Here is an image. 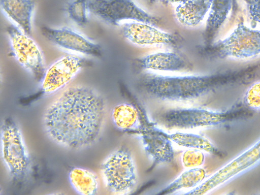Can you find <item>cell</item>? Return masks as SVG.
<instances>
[{"instance_id":"6da1fadb","label":"cell","mask_w":260,"mask_h":195,"mask_svg":"<svg viewBox=\"0 0 260 195\" xmlns=\"http://www.w3.org/2000/svg\"><path fill=\"white\" fill-rule=\"evenodd\" d=\"M106 113V102L98 90L84 85L70 86L46 107L43 128L56 145L70 150H83L100 139Z\"/></svg>"},{"instance_id":"7a4b0ae2","label":"cell","mask_w":260,"mask_h":195,"mask_svg":"<svg viewBox=\"0 0 260 195\" xmlns=\"http://www.w3.org/2000/svg\"><path fill=\"white\" fill-rule=\"evenodd\" d=\"M234 76L232 74L171 76L148 71L140 75L138 84L153 99L188 106L230 82Z\"/></svg>"},{"instance_id":"3957f363","label":"cell","mask_w":260,"mask_h":195,"mask_svg":"<svg viewBox=\"0 0 260 195\" xmlns=\"http://www.w3.org/2000/svg\"><path fill=\"white\" fill-rule=\"evenodd\" d=\"M243 114L246 113L238 110L221 112L195 106H178L162 111L156 123L168 130L183 131L218 126Z\"/></svg>"},{"instance_id":"277c9868","label":"cell","mask_w":260,"mask_h":195,"mask_svg":"<svg viewBox=\"0 0 260 195\" xmlns=\"http://www.w3.org/2000/svg\"><path fill=\"white\" fill-rule=\"evenodd\" d=\"M100 170L104 185L111 193L129 194L137 186L136 163L126 147H119L109 154L102 161Z\"/></svg>"},{"instance_id":"5b68a950","label":"cell","mask_w":260,"mask_h":195,"mask_svg":"<svg viewBox=\"0 0 260 195\" xmlns=\"http://www.w3.org/2000/svg\"><path fill=\"white\" fill-rule=\"evenodd\" d=\"M1 153L9 174L20 179L26 176L31 167V157L22 133L12 118L3 120L1 125Z\"/></svg>"},{"instance_id":"8992f818","label":"cell","mask_w":260,"mask_h":195,"mask_svg":"<svg viewBox=\"0 0 260 195\" xmlns=\"http://www.w3.org/2000/svg\"><path fill=\"white\" fill-rule=\"evenodd\" d=\"M212 57L246 59L260 54V30L250 28L239 22L226 38L219 40L206 50Z\"/></svg>"},{"instance_id":"52a82bcc","label":"cell","mask_w":260,"mask_h":195,"mask_svg":"<svg viewBox=\"0 0 260 195\" xmlns=\"http://www.w3.org/2000/svg\"><path fill=\"white\" fill-rule=\"evenodd\" d=\"M89 8L91 15L112 26H120L126 21H136L156 26L160 21L133 0H90Z\"/></svg>"},{"instance_id":"ba28073f","label":"cell","mask_w":260,"mask_h":195,"mask_svg":"<svg viewBox=\"0 0 260 195\" xmlns=\"http://www.w3.org/2000/svg\"><path fill=\"white\" fill-rule=\"evenodd\" d=\"M12 56L35 80L40 81L47 68L43 52L30 37L13 25L6 28Z\"/></svg>"},{"instance_id":"9c48e42d","label":"cell","mask_w":260,"mask_h":195,"mask_svg":"<svg viewBox=\"0 0 260 195\" xmlns=\"http://www.w3.org/2000/svg\"><path fill=\"white\" fill-rule=\"evenodd\" d=\"M89 64L85 56L71 53L62 55L47 67L40 81L39 94L48 96L62 91Z\"/></svg>"},{"instance_id":"30bf717a","label":"cell","mask_w":260,"mask_h":195,"mask_svg":"<svg viewBox=\"0 0 260 195\" xmlns=\"http://www.w3.org/2000/svg\"><path fill=\"white\" fill-rule=\"evenodd\" d=\"M260 162V139L242 153L184 194H205Z\"/></svg>"},{"instance_id":"8fae6325","label":"cell","mask_w":260,"mask_h":195,"mask_svg":"<svg viewBox=\"0 0 260 195\" xmlns=\"http://www.w3.org/2000/svg\"><path fill=\"white\" fill-rule=\"evenodd\" d=\"M41 31L50 43L69 53L95 58L103 55V48L100 44L71 27L45 25L41 27Z\"/></svg>"},{"instance_id":"7c38bea8","label":"cell","mask_w":260,"mask_h":195,"mask_svg":"<svg viewBox=\"0 0 260 195\" xmlns=\"http://www.w3.org/2000/svg\"><path fill=\"white\" fill-rule=\"evenodd\" d=\"M142 127L137 135L146 154L156 165L171 163L174 158V150L168 133L151 121L142 110Z\"/></svg>"},{"instance_id":"4fadbf2b","label":"cell","mask_w":260,"mask_h":195,"mask_svg":"<svg viewBox=\"0 0 260 195\" xmlns=\"http://www.w3.org/2000/svg\"><path fill=\"white\" fill-rule=\"evenodd\" d=\"M120 26L122 36L135 45L175 47L180 42L178 36L160 30L149 23L129 21L123 23Z\"/></svg>"},{"instance_id":"5bb4252c","label":"cell","mask_w":260,"mask_h":195,"mask_svg":"<svg viewBox=\"0 0 260 195\" xmlns=\"http://www.w3.org/2000/svg\"><path fill=\"white\" fill-rule=\"evenodd\" d=\"M36 0H0L1 10L12 25L31 35Z\"/></svg>"},{"instance_id":"9a60e30c","label":"cell","mask_w":260,"mask_h":195,"mask_svg":"<svg viewBox=\"0 0 260 195\" xmlns=\"http://www.w3.org/2000/svg\"><path fill=\"white\" fill-rule=\"evenodd\" d=\"M138 66L153 71L177 72L185 70L188 61L181 55L173 52H158L145 56L137 60Z\"/></svg>"},{"instance_id":"2e32d148","label":"cell","mask_w":260,"mask_h":195,"mask_svg":"<svg viewBox=\"0 0 260 195\" xmlns=\"http://www.w3.org/2000/svg\"><path fill=\"white\" fill-rule=\"evenodd\" d=\"M111 118L114 126L123 133L137 135L142 127V110L131 103L116 105L111 110Z\"/></svg>"},{"instance_id":"e0dca14e","label":"cell","mask_w":260,"mask_h":195,"mask_svg":"<svg viewBox=\"0 0 260 195\" xmlns=\"http://www.w3.org/2000/svg\"><path fill=\"white\" fill-rule=\"evenodd\" d=\"M212 0H189L179 4L175 9L177 20L182 25L193 27L204 19L210 11Z\"/></svg>"},{"instance_id":"ac0fdd59","label":"cell","mask_w":260,"mask_h":195,"mask_svg":"<svg viewBox=\"0 0 260 195\" xmlns=\"http://www.w3.org/2000/svg\"><path fill=\"white\" fill-rule=\"evenodd\" d=\"M68 178L70 185L77 193L80 195L97 193L99 181L94 172L85 168L76 167L70 170Z\"/></svg>"},{"instance_id":"d6986e66","label":"cell","mask_w":260,"mask_h":195,"mask_svg":"<svg viewBox=\"0 0 260 195\" xmlns=\"http://www.w3.org/2000/svg\"><path fill=\"white\" fill-rule=\"evenodd\" d=\"M206 177V170L201 167L186 169L157 194H176L180 191L190 190L201 183Z\"/></svg>"},{"instance_id":"ffe728a7","label":"cell","mask_w":260,"mask_h":195,"mask_svg":"<svg viewBox=\"0 0 260 195\" xmlns=\"http://www.w3.org/2000/svg\"><path fill=\"white\" fill-rule=\"evenodd\" d=\"M168 135L173 143L181 147L197 149L218 156L222 155V152L203 135L183 131H175L168 133Z\"/></svg>"},{"instance_id":"44dd1931","label":"cell","mask_w":260,"mask_h":195,"mask_svg":"<svg viewBox=\"0 0 260 195\" xmlns=\"http://www.w3.org/2000/svg\"><path fill=\"white\" fill-rule=\"evenodd\" d=\"M233 0H212L207 18L205 37L210 41L223 25L232 9Z\"/></svg>"},{"instance_id":"7402d4cb","label":"cell","mask_w":260,"mask_h":195,"mask_svg":"<svg viewBox=\"0 0 260 195\" xmlns=\"http://www.w3.org/2000/svg\"><path fill=\"white\" fill-rule=\"evenodd\" d=\"M90 0H70L66 4L64 11L70 20L79 27H85L89 23L91 14Z\"/></svg>"},{"instance_id":"603a6c76","label":"cell","mask_w":260,"mask_h":195,"mask_svg":"<svg viewBox=\"0 0 260 195\" xmlns=\"http://www.w3.org/2000/svg\"><path fill=\"white\" fill-rule=\"evenodd\" d=\"M205 160L204 152L194 149H186L181 156L182 165L186 169L201 167Z\"/></svg>"},{"instance_id":"cb8c5ba5","label":"cell","mask_w":260,"mask_h":195,"mask_svg":"<svg viewBox=\"0 0 260 195\" xmlns=\"http://www.w3.org/2000/svg\"><path fill=\"white\" fill-rule=\"evenodd\" d=\"M244 104L249 108L260 110V81L250 86L243 97Z\"/></svg>"},{"instance_id":"d4e9b609","label":"cell","mask_w":260,"mask_h":195,"mask_svg":"<svg viewBox=\"0 0 260 195\" xmlns=\"http://www.w3.org/2000/svg\"><path fill=\"white\" fill-rule=\"evenodd\" d=\"M250 20L260 24V0H245Z\"/></svg>"},{"instance_id":"484cf974","label":"cell","mask_w":260,"mask_h":195,"mask_svg":"<svg viewBox=\"0 0 260 195\" xmlns=\"http://www.w3.org/2000/svg\"><path fill=\"white\" fill-rule=\"evenodd\" d=\"M189 0H160L161 3L164 5H169L174 3L181 4L186 2Z\"/></svg>"},{"instance_id":"4316f807","label":"cell","mask_w":260,"mask_h":195,"mask_svg":"<svg viewBox=\"0 0 260 195\" xmlns=\"http://www.w3.org/2000/svg\"><path fill=\"white\" fill-rule=\"evenodd\" d=\"M146 1L148 2V3H149L151 4H152L155 3L158 0H146Z\"/></svg>"}]
</instances>
